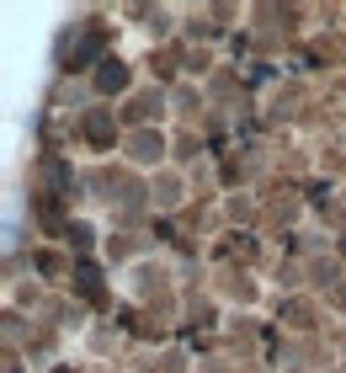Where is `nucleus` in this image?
<instances>
[{"label": "nucleus", "mask_w": 346, "mask_h": 373, "mask_svg": "<svg viewBox=\"0 0 346 373\" xmlns=\"http://www.w3.org/2000/svg\"><path fill=\"white\" fill-rule=\"evenodd\" d=\"M112 85H123V64H118V59L101 70V91H112Z\"/></svg>", "instance_id": "obj_1"}]
</instances>
